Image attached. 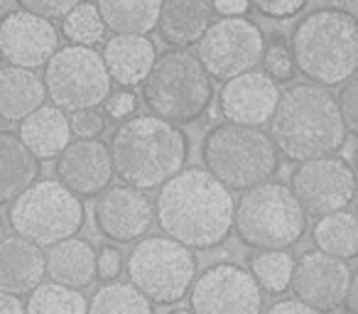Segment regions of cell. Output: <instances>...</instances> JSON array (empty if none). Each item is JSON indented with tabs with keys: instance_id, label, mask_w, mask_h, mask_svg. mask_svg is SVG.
I'll return each instance as SVG.
<instances>
[{
	"instance_id": "cell-1",
	"label": "cell",
	"mask_w": 358,
	"mask_h": 314,
	"mask_svg": "<svg viewBox=\"0 0 358 314\" xmlns=\"http://www.w3.org/2000/svg\"><path fill=\"white\" fill-rule=\"evenodd\" d=\"M229 187L209 170L189 167L174 175L157 194V224L194 250L221 245L236 229V204Z\"/></svg>"
},
{
	"instance_id": "cell-2",
	"label": "cell",
	"mask_w": 358,
	"mask_h": 314,
	"mask_svg": "<svg viewBox=\"0 0 358 314\" xmlns=\"http://www.w3.org/2000/svg\"><path fill=\"white\" fill-rule=\"evenodd\" d=\"M338 96L322 84H294L282 94L278 110L270 118V135L280 152L292 162L327 157L346 143Z\"/></svg>"
},
{
	"instance_id": "cell-3",
	"label": "cell",
	"mask_w": 358,
	"mask_h": 314,
	"mask_svg": "<svg viewBox=\"0 0 358 314\" xmlns=\"http://www.w3.org/2000/svg\"><path fill=\"white\" fill-rule=\"evenodd\" d=\"M118 180L138 190H157L185 170L189 138L177 123L159 115H135L118 125L110 138Z\"/></svg>"
},
{
	"instance_id": "cell-4",
	"label": "cell",
	"mask_w": 358,
	"mask_h": 314,
	"mask_svg": "<svg viewBox=\"0 0 358 314\" xmlns=\"http://www.w3.org/2000/svg\"><path fill=\"white\" fill-rule=\"evenodd\" d=\"M297 71L314 84L341 86L358 71V20L341 8L309 13L292 32Z\"/></svg>"
},
{
	"instance_id": "cell-5",
	"label": "cell",
	"mask_w": 358,
	"mask_h": 314,
	"mask_svg": "<svg viewBox=\"0 0 358 314\" xmlns=\"http://www.w3.org/2000/svg\"><path fill=\"white\" fill-rule=\"evenodd\" d=\"M214 76L187 47H174L157 57L143 84V101L155 115L177 125L196 123L214 99Z\"/></svg>"
},
{
	"instance_id": "cell-6",
	"label": "cell",
	"mask_w": 358,
	"mask_h": 314,
	"mask_svg": "<svg viewBox=\"0 0 358 314\" xmlns=\"http://www.w3.org/2000/svg\"><path fill=\"white\" fill-rule=\"evenodd\" d=\"M273 135H265L258 125L226 123L214 125L201 143V160L229 190L245 192L268 182L278 172L280 157Z\"/></svg>"
},
{
	"instance_id": "cell-7",
	"label": "cell",
	"mask_w": 358,
	"mask_h": 314,
	"mask_svg": "<svg viewBox=\"0 0 358 314\" xmlns=\"http://www.w3.org/2000/svg\"><path fill=\"white\" fill-rule=\"evenodd\" d=\"M307 231V209L292 187L260 182L245 190L236 206V236L253 250H287Z\"/></svg>"
},
{
	"instance_id": "cell-8",
	"label": "cell",
	"mask_w": 358,
	"mask_h": 314,
	"mask_svg": "<svg viewBox=\"0 0 358 314\" xmlns=\"http://www.w3.org/2000/svg\"><path fill=\"white\" fill-rule=\"evenodd\" d=\"M8 219L15 234L35 241L42 248H52L79 234L86 221V209L81 197L62 180H37L10 201Z\"/></svg>"
},
{
	"instance_id": "cell-9",
	"label": "cell",
	"mask_w": 358,
	"mask_h": 314,
	"mask_svg": "<svg viewBox=\"0 0 358 314\" xmlns=\"http://www.w3.org/2000/svg\"><path fill=\"white\" fill-rule=\"evenodd\" d=\"M128 278L155 304H174L192 292L196 280L194 248L172 236H150L138 241L128 255Z\"/></svg>"
},
{
	"instance_id": "cell-10",
	"label": "cell",
	"mask_w": 358,
	"mask_h": 314,
	"mask_svg": "<svg viewBox=\"0 0 358 314\" xmlns=\"http://www.w3.org/2000/svg\"><path fill=\"white\" fill-rule=\"evenodd\" d=\"M110 76L103 55L86 45L59 47L45 66L50 101L59 108L74 110L101 106L110 96Z\"/></svg>"
},
{
	"instance_id": "cell-11",
	"label": "cell",
	"mask_w": 358,
	"mask_h": 314,
	"mask_svg": "<svg viewBox=\"0 0 358 314\" xmlns=\"http://www.w3.org/2000/svg\"><path fill=\"white\" fill-rule=\"evenodd\" d=\"M265 47L263 30L253 20L243 15H224L204 32L196 45V55L214 79L229 81L255 69L263 62Z\"/></svg>"
},
{
	"instance_id": "cell-12",
	"label": "cell",
	"mask_w": 358,
	"mask_h": 314,
	"mask_svg": "<svg viewBox=\"0 0 358 314\" xmlns=\"http://www.w3.org/2000/svg\"><path fill=\"white\" fill-rule=\"evenodd\" d=\"M263 292L250 270L216 263L194 280L189 307L199 314H255L263 309Z\"/></svg>"
},
{
	"instance_id": "cell-13",
	"label": "cell",
	"mask_w": 358,
	"mask_h": 314,
	"mask_svg": "<svg viewBox=\"0 0 358 314\" xmlns=\"http://www.w3.org/2000/svg\"><path fill=\"white\" fill-rule=\"evenodd\" d=\"M289 187L312 216H327L346 209L358 192V180L353 167L343 157L327 155L317 160L299 162L289 175Z\"/></svg>"
},
{
	"instance_id": "cell-14",
	"label": "cell",
	"mask_w": 358,
	"mask_h": 314,
	"mask_svg": "<svg viewBox=\"0 0 358 314\" xmlns=\"http://www.w3.org/2000/svg\"><path fill=\"white\" fill-rule=\"evenodd\" d=\"M59 50V32L50 17L30 10L8 13L0 22V52L8 64L40 69Z\"/></svg>"
},
{
	"instance_id": "cell-15",
	"label": "cell",
	"mask_w": 358,
	"mask_h": 314,
	"mask_svg": "<svg viewBox=\"0 0 358 314\" xmlns=\"http://www.w3.org/2000/svg\"><path fill=\"white\" fill-rule=\"evenodd\" d=\"M157 219V206L133 185L110 187L94 206L96 229L113 243H133L150 231Z\"/></svg>"
},
{
	"instance_id": "cell-16",
	"label": "cell",
	"mask_w": 358,
	"mask_h": 314,
	"mask_svg": "<svg viewBox=\"0 0 358 314\" xmlns=\"http://www.w3.org/2000/svg\"><path fill=\"white\" fill-rule=\"evenodd\" d=\"M351 275L343 258L324 250H309L294 265L292 292L314 309H336L346 302Z\"/></svg>"
},
{
	"instance_id": "cell-17",
	"label": "cell",
	"mask_w": 358,
	"mask_h": 314,
	"mask_svg": "<svg viewBox=\"0 0 358 314\" xmlns=\"http://www.w3.org/2000/svg\"><path fill=\"white\" fill-rule=\"evenodd\" d=\"M280 99H282V91L278 89V81L268 71L250 69L224 81L219 91V108L221 115L231 123L260 128L270 123Z\"/></svg>"
},
{
	"instance_id": "cell-18",
	"label": "cell",
	"mask_w": 358,
	"mask_h": 314,
	"mask_svg": "<svg viewBox=\"0 0 358 314\" xmlns=\"http://www.w3.org/2000/svg\"><path fill=\"white\" fill-rule=\"evenodd\" d=\"M57 177L81 199L101 197L115 177L110 145L99 138L71 140L64 152L57 157Z\"/></svg>"
},
{
	"instance_id": "cell-19",
	"label": "cell",
	"mask_w": 358,
	"mask_h": 314,
	"mask_svg": "<svg viewBox=\"0 0 358 314\" xmlns=\"http://www.w3.org/2000/svg\"><path fill=\"white\" fill-rule=\"evenodd\" d=\"M47 275V255L42 245L25 236H8L0 243V292H32Z\"/></svg>"
},
{
	"instance_id": "cell-20",
	"label": "cell",
	"mask_w": 358,
	"mask_h": 314,
	"mask_svg": "<svg viewBox=\"0 0 358 314\" xmlns=\"http://www.w3.org/2000/svg\"><path fill=\"white\" fill-rule=\"evenodd\" d=\"M157 57V50L148 35H113L103 47L106 66L120 86L145 84Z\"/></svg>"
},
{
	"instance_id": "cell-21",
	"label": "cell",
	"mask_w": 358,
	"mask_h": 314,
	"mask_svg": "<svg viewBox=\"0 0 358 314\" xmlns=\"http://www.w3.org/2000/svg\"><path fill=\"white\" fill-rule=\"evenodd\" d=\"M20 138L40 160H57L71 143V118L59 106H40L20 120Z\"/></svg>"
},
{
	"instance_id": "cell-22",
	"label": "cell",
	"mask_w": 358,
	"mask_h": 314,
	"mask_svg": "<svg viewBox=\"0 0 358 314\" xmlns=\"http://www.w3.org/2000/svg\"><path fill=\"white\" fill-rule=\"evenodd\" d=\"M214 22V8L206 0H164L157 30L167 45H199L204 32Z\"/></svg>"
},
{
	"instance_id": "cell-23",
	"label": "cell",
	"mask_w": 358,
	"mask_h": 314,
	"mask_svg": "<svg viewBox=\"0 0 358 314\" xmlns=\"http://www.w3.org/2000/svg\"><path fill=\"white\" fill-rule=\"evenodd\" d=\"M47 275L71 287H91L99 278V255L91 241L71 236L52 245L47 253Z\"/></svg>"
},
{
	"instance_id": "cell-24",
	"label": "cell",
	"mask_w": 358,
	"mask_h": 314,
	"mask_svg": "<svg viewBox=\"0 0 358 314\" xmlns=\"http://www.w3.org/2000/svg\"><path fill=\"white\" fill-rule=\"evenodd\" d=\"M40 157L22 143L20 133H0V199L10 204L13 199L30 190L40 177Z\"/></svg>"
},
{
	"instance_id": "cell-25",
	"label": "cell",
	"mask_w": 358,
	"mask_h": 314,
	"mask_svg": "<svg viewBox=\"0 0 358 314\" xmlns=\"http://www.w3.org/2000/svg\"><path fill=\"white\" fill-rule=\"evenodd\" d=\"M50 99L45 79L35 74V69L6 64L0 69V115L3 120H22L45 106Z\"/></svg>"
},
{
	"instance_id": "cell-26",
	"label": "cell",
	"mask_w": 358,
	"mask_h": 314,
	"mask_svg": "<svg viewBox=\"0 0 358 314\" xmlns=\"http://www.w3.org/2000/svg\"><path fill=\"white\" fill-rule=\"evenodd\" d=\"M164 0H96L115 35H148L157 27Z\"/></svg>"
},
{
	"instance_id": "cell-27",
	"label": "cell",
	"mask_w": 358,
	"mask_h": 314,
	"mask_svg": "<svg viewBox=\"0 0 358 314\" xmlns=\"http://www.w3.org/2000/svg\"><path fill=\"white\" fill-rule=\"evenodd\" d=\"M314 243L324 253L351 260L358 255V214L334 211L317 221L314 226Z\"/></svg>"
},
{
	"instance_id": "cell-28",
	"label": "cell",
	"mask_w": 358,
	"mask_h": 314,
	"mask_svg": "<svg viewBox=\"0 0 358 314\" xmlns=\"http://www.w3.org/2000/svg\"><path fill=\"white\" fill-rule=\"evenodd\" d=\"M91 312V302L64 283H40L27 297V314H86Z\"/></svg>"
},
{
	"instance_id": "cell-29",
	"label": "cell",
	"mask_w": 358,
	"mask_h": 314,
	"mask_svg": "<svg viewBox=\"0 0 358 314\" xmlns=\"http://www.w3.org/2000/svg\"><path fill=\"white\" fill-rule=\"evenodd\" d=\"M157 304L143 292L135 283H120V280H106L91 297V312L108 314V312H130V314H148Z\"/></svg>"
},
{
	"instance_id": "cell-30",
	"label": "cell",
	"mask_w": 358,
	"mask_h": 314,
	"mask_svg": "<svg viewBox=\"0 0 358 314\" xmlns=\"http://www.w3.org/2000/svg\"><path fill=\"white\" fill-rule=\"evenodd\" d=\"M294 258L287 250H258L250 255L248 268L255 275L258 285L268 294H282L285 290H292L294 278Z\"/></svg>"
},
{
	"instance_id": "cell-31",
	"label": "cell",
	"mask_w": 358,
	"mask_h": 314,
	"mask_svg": "<svg viewBox=\"0 0 358 314\" xmlns=\"http://www.w3.org/2000/svg\"><path fill=\"white\" fill-rule=\"evenodd\" d=\"M106 30H108V25H106L99 6H94V3H79L74 10L62 17V35L74 45H99L106 37Z\"/></svg>"
},
{
	"instance_id": "cell-32",
	"label": "cell",
	"mask_w": 358,
	"mask_h": 314,
	"mask_svg": "<svg viewBox=\"0 0 358 314\" xmlns=\"http://www.w3.org/2000/svg\"><path fill=\"white\" fill-rule=\"evenodd\" d=\"M263 66L278 84H287V81L294 76V69H297L292 45H287V42H282V40L270 42V45L265 47Z\"/></svg>"
},
{
	"instance_id": "cell-33",
	"label": "cell",
	"mask_w": 358,
	"mask_h": 314,
	"mask_svg": "<svg viewBox=\"0 0 358 314\" xmlns=\"http://www.w3.org/2000/svg\"><path fill=\"white\" fill-rule=\"evenodd\" d=\"M69 118H71V130H74L76 138H101V133L106 130V115L99 110V106L79 108Z\"/></svg>"
},
{
	"instance_id": "cell-34",
	"label": "cell",
	"mask_w": 358,
	"mask_h": 314,
	"mask_svg": "<svg viewBox=\"0 0 358 314\" xmlns=\"http://www.w3.org/2000/svg\"><path fill=\"white\" fill-rule=\"evenodd\" d=\"M250 3L260 15L273 17V20H289L304 10L309 0H250Z\"/></svg>"
},
{
	"instance_id": "cell-35",
	"label": "cell",
	"mask_w": 358,
	"mask_h": 314,
	"mask_svg": "<svg viewBox=\"0 0 358 314\" xmlns=\"http://www.w3.org/2000/svg\"><path fill=\"white\" fill-rule=\"evenodd\" d=\"M338 106H341V115L348 133H353L358 138V76H353V79H348L343 84L341 94H338Z\"/></svg>"
},
{
	"instance_id": "cell-36",
	"label": "cell",
	"mask_w": 358,
	"mask_h": 314,
	"mask_svg": "<svg viewBox=\"0 0 358 314\" xmlns=\"http://www.w3.org/2000/svg\"><path fill=\"white\" fill-rule=\"evenodd\" d=\"M20 6L42 17L57 20V17H64L66 13L74 10L79 6V0H20Z\"/></svg>"
},
{
	"instance_id": "cell-37",
	"label": "cell",
	"mask_w": 358,
	"mask_h": 314,
	"mask_svg": "<svg viewBox=\"0 0 358 314\" xmlns=\"http://www.w3.org/2000/svg\"><path fill=\"white\" fill-rule=\"evenodd\" d=\"M123 270V253L113 245H106L99 253V278L101 280H115Z\"/></svg>"
},
{
	"instance_id": "cell-38",
	"label": "cell",
	"mask_w": 358,
	"mask_h": 314,
	"mask_svg": "<svg viewBox=\"0 0 358 314\" xmlns=\"http://www.w3.org/2000/svg\"><path fill=\"white\" fill-rule=\"evenodd\" d=\"M135 106H138V96L130 91H118V94H110L106 101V113L110 118H128L135 113Z\"/></svg>"
},
{
	"instance_id": "cell-39",
	"label": "cell",
	"mask_w": 358,
	"mask_h": 314,
	"mask_svg": "<svg viewBox=\"0 0 358 314\" xmlns=\"http://www.w3.org/2000/svg\"><path fill=\"white\" fill-rule=\"evenodd\" d=\"M270 314H280V312H297V314H309V312H317V309L312 307V304H307L304 299H299L297 294H294L292 299H280V302H273L268 307Z\"/></svg>"
},
{
	"instance_id": "cell-40",
	"label": "cell",
	"mask_w": 358,
	"mask_h": 314,
	"mask_svg": "<svg viewBox=\"0 0 358 314\" xmlns=\"http://www.w3.org/2000/svg\"><path fill=\"white\" fill-rule=\"evenodd\" d=\"M250 6V0H214V10L221 15H245Z\"/></svg>"
},
{
	"instance_id": "cell-41",
	"label": "cell",
	"mask_w": 358,
	"mask_h": 314,
	"mask_svg": "<svg viewBox=\"0 0 358 314\" xmlns=\"http://www.w3.org/2000/svg\"><path fill=\"white\" fill-rule=\"evenodd\" d=\"M22 312H27V302L22 304L15 292L0 294V314H22Z\"/></svg>"
},
{
	"instance_id": "cell-42",
	"label": "cell",
	"mask_w": 358,
	"mask_h": 314,
	"mask_svg": "<svg viewBox=\"0 0 358 314\" xmlns=\"http://www.w3.org/2000/svg\"><path fill=\"white\" fill-rule=\"evenodd\" d=\"M343 307L348 309V312L358 314V270L351 275V285H348V292H346V302H343Z\"/></svg>"
},
{
	"instance_id": "cell-43",
	"label": "cell",
	"mask_w": 358,
	"mask_h": 314,
	"mask_svg": "<svg viewBox=\"0 0 358 314\" xmlns=\"http://www.w3.org/2000/svg\"><path fill=\"white\" fill-rule=\"evenodd\" d=\"M356 170H358V150H356Z\"/></svg>"
},
{
	"instance_id": "cell-44",
	"label": "cell",
	"mask_w": 358,
	"mask_h": 314,
	"mask_svg": "<svg viewBox=\"0 0 358 314\" xmlns=\"http://www.w3.org/2000/svg\"><path fill=\"white\" fill-rule=\"evenodd\" d=\"M356 214H358V206H356Z\"/></svg>"
}]
</instances>
